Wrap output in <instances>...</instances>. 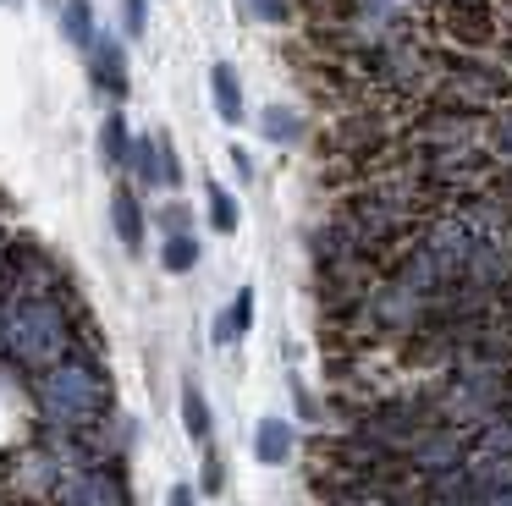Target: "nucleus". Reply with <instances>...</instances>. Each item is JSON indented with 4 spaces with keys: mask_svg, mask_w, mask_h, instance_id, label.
I'll return each instance as SVG.
<instances>
[{
    "mask_svg": "<svg viewBox=\"0 0 512 506\" xmlns=\"http://www.w3.org/2000/svg\"><path fill=\"white\" fill-rule=\"evenodd\" d=\"M419 99H452V105H468V110H479V116H490L501 99H512V72L496 55H468V50L441 55L435 50L430 83H424Z\"/></svg>",
    "mask_w": 512,
    "mask_h": 506,
    "instance_id": "1",
    "label": "nucleus"
},
{
    "mask_svg": "<svg viewBox=\"0 0 512 506\" xmlns=\"http://www.w3.org/2000/svg\"><path fill=\"white\" fill-rule=\"evenodd\" d=\"M430 28L441 44L468 55L485 50H512V22L496 11V0H435L430 6Z\"/></svg>",
    "mask_w": 512,
    "mask_h": 506,
    "instance_id": "2",
    "label": "nucleus"
},
{
    "mask_svg": "<svg viewBox=\"0 0 512 506\" xmlns=\"http://www.w3.org/2000/svg\"><path fill=\"white\" fill-rule=\"evenodd\" d=\"M94 83L105 88V94H116L122 99L127 94V55H122V44L116 39H94Z\"/></svg>",
    "mask_w": 512,
    "mask_h": 506,
    "instance_id": "3",
    "label": "nucleus"
},
{
    "mask_svg": "<svg viewBox=\"0 0 512 506\" xmlns=\"http://www.w3.org/2000/svg\"><path fill=\"white\" fill-rule=\"evenodd\" d=\"M292 424L287 418H259V429H254V457L265 462V468H276V462H287L292 457Z\"/></svg>",
    "mask_w": 512,
    "mask_h": 506,
    "instance_id": "4",
    "label": "nucleus"
},
{
    "mask_svg": "<svg viewBox=\"0 0 512 506\" xmlns=\"http://www.w3.org/2000/svg\"><path fill=\"white\" fill-rule=\"evenodd\" d=\"M210 94H215V116H221V121H232V127H237V121H243L248 116V105H243V83H237V72H232V66H210Z\"/></svg>",
    "mask_w": 512,
    "mask_h": 506,
    "instance_id": "5",
    "label": "nucleus"
},
{
    "mask_svg": "<svg viewBox=\"0 0 512 506\" xmlns=\"http://www.w3.org/2000/svg\"><path fill=\"white\" fill-rule=\"evenodd\" d=\"M479 149H485L490 160L512 165V105H496L485 121H479Z\"/></svg>",
    "mask_w": 512,
    "mask_h": 506,
    "instance_id": "6",
    "label": "nucleus"
},
{
    "mask_svg": "<svg viewBox=\"0 0 512 506\" xmlns=\"http://www.w3.org/2000/svg\"><path fill=\"white\" fill-rule=\"evenodd\" d=\"M111 220H116V237H122L127 253L144 248V215H138V198L127 193V187H116V193H111Z\"/></svg>",
    "mask_w": 512,
    "mask_h": 506,
    "instance_id": "7",
    "label": "nucleus"
},
{
    "mask_svg": "<svg viewBox=\"0 0 512 506\" xmlns=\"http://www.w3.org/2000/svg\"><path fill=\"white\" fill-rule=\"evenodd\" d=\"M259 132H265V143H298L303 132H309V121L292 105H265L259 110Z\"/></svg>",
    "mask_w": 512,
    "mask_h": 506,
    "instance_id": "8",
    "label": "nucleus"
},
{
    "mask_svg": "<svg viewBox=\"0 0 512 506\" xmlns=\"http://www.w3.org/2000/svg\"><path fill=\"white\" fill-rule=\"evenodd\" d=\"M122 165H133V176L144 187L166 182V171H160V138H133V143H127V160Z\"/></svg>",
    "mask_w": 512,
    "mask_h": 506,
    "instance_id": "9",
    "label": "nucleus"
},
{
    "mask_svg": "<svg viewBox=\"0 0 512 506\" xmlns=\"http://www.w3.org/2000/svg\"><path fill=\"white\" fill-rule=\"evenodd\" d=\"M61 33H67L72 44H83V50H94V6L89 0H61Z\"/></svg>",
    "mask_w": 512,
    "mask_h": 506,
    "instance_id": "10",
    "label": "nucleus"
},
{
    "mask_svg": "<svg viewBox=\"0 0 512 506\" xmlns=\"http://www.w3.org/2000/svg\"><path fill=\"white\" fill-rule=\"evenodd\" d=\"M248 325H254V292L243 286V292H237V303L226 308V314H221V325H215V341L226 347V341H237Z\"/></svg>",
    "mask_w": 512,
    "mask_h": 506,
    "instance_id": "11",
    "label": "nucleus"
},
{
    "mask_svg": "<svg viewBox=\"0 0 512 506\" xmlns=\"http://www.w3.org/2000/svg\"><path fill=\"white\" fill-rule=\"evenodd\" d=\"M182 424H188L193 440H210V402H204V391L193 380L182 385Z\"/></svg>",
    "mask_w": 512,
    "mask_h": 506,
    "instance_id": "12",
    "label": "nucleus"
},
{
    "mask_svg": "<svg viewBox=\"0 0 512 506\" xmlns=\"http://www.w3.org/2000/svg\"><path fill=\"white\" fill-rule=\"evenodd\" d=\"M237 220H243V209H237V198L226 193V187H210V226L221 231V237H232Z\"/></svg>",
    "mask_w": 512,
    "mask_h": 506,
    "instance_id": "13",
    "label": "nucleus"
},
{
    "mask_svg": "<svg viewBox=\"0 0 512 506\" xmlns=\"http://www.w3.org/2000/svg\"><path fill=\"white\" fill-rule=\"evenodd\" d=\"M100 138H105V143H100V149H105V160H116V165H122V160H127V143H133V138H127V121L116 116V110L105 116Z\"/></svg>",
    "mask_w": 512,
    "mask_h": 506,
    "instance_id": "14",
    "label": "nucleus"
},
{
    "mask_svg": "<svg viewBox=\"0 0 512 506\" xmlns=\"http://www.w3.org/2000/svg\"><path fill=\"white\" fill-rule=\"evenodd\" d=\"M160 259H166L171 275H182V270L199 264V242H193V237H166V253H160Z\"/></svg>",
    "mask_w": 512,
    "mask_h": 506,
    "instance_id": "15",
    "label": "nucleus"
},
{
    "mask_svg": "<svg viewBox=\"0 0 512 506\" xmlns=\"http://www.w3.org/2000/svg\"><path fill=\"white\" fill-rule=\"evenodd\" d=\"M254 22H270V28H287L292 22V0H243Z\"/></svg>",
    "mask_w": 512,
    "mask_h": 506,
    "instance_id": "16",
    "label": "nucleus"
},
{
    "mask_svg": "<svg viewBox=\"0 0 512 506\" xmlns=\"http://www.w3.org/2000/svg\"><path fill=\"white\" fill-rule=\"evenodd\" d=\"M155 226L171 231V237H188V204H160L155 209Z\"/></svg>",
    "mask_w": 512,
    "mask_h": 506,
    "instance_id": "17",
    "label": "nucleus"
},
{
    "mask_svg": "<svg viewBox=\"0 0 512 506\" xmlns=\"http://www.w3.org/2000/svg\"><path fill=\"white\" fill-rule=\"evenodd\" d=\"M144 22H149V0H122V28L133 33V39L144 33Z\"/></svg>",
    "mask_w": 512,
    "mask_h": 506,
    "instance_id": "18",
    "label": "nucleus"
},
{
    "mask_svg": "<svg viewBox=\"0 0 512 506\" xmlns=\"http://www.w3.org/2000/svg\"><path fill=\"white\" fill-rule=\"evenodd\" d=\"M204 490H221V457L204 462Z\"/></svg>",
    "mask_w": 512,
    "mask_h": 506,
    "instance_id": "19",
    "label": "nucleus"
},
{
    "mask_svg": "<svg viewBox=\"0 0 512 506\" xmlns=\"http://www.w3.org/2000/svg\"><path fill=\"white\" fill-rule=\"evenodd\" d=\"M171 506H193V490H188V484H177V490H171Z\"/></svg>",
    "mask_w": 512,
    "mask_h": 506,
    "instance_id": "20",
    "label": "nucleus"
}]
</instances>
